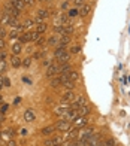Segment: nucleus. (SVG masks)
<instances>
[{
    "label": "nucleus",
    "instance_id": "nucleus-1",
    "mask_svg": "<svg viewBox=\"0 0 130 146\" xmlns=\"http://www.w3.org/2000/svg\"><path fill=\"white\" fill-rule=\"evenodd\" d=\"M54 58L58 60L61 64L63 63H69L70 54H69V52H66V48H64V46H57L55 51H54Z\"/></svg>",
    "mask_w": 130,
    "mask_h": 146
},
{
    "label": "nucleus",
    "instance_id": "nucleus-2",
    "mask_svg": "<svg viewBox=\"0 0 130 146\" xmlns=\"http://www.w3.org/2000/svg\"><path fill=\"white\" fill-rule=\"evenodd\" d=\"M5 14L8 17H11V18H18L19 17V11L15 9L9 2H6V5H5Z\"/></svg>",
    "mask_w": 130,
    "mask_h": 146
},
{
    "label": "nucleus",
    "instance_id": "nucleus-3",
    "mask_svg": "<svg viewBox=\"0 0 130 146\" xmlns=\"http://www.w3.org/2000/svg\"><path fill=\"white\" fill-rule=\"evenodd\" d=\"M70 127H72V122L66 121V119H60V121H57V124H55V128L58 131H69Z\"/></svg>",
    "mask_w": 130,
    "mask_h": 146
},
{
    "label": "nucleus",
    "instance_id": "nucleus-4",
    "mask_svg": "<svg viewBox=\"0 0 130 146\" xmlns=\"http://www.w3.org/2000/svg\"><path fill=\"white\" fill-rule=\"evenodd\" d=\"M78 116H79V115H78V109H70V108H69V109L66 110V113H64L61 118H63V119H66V121L73 122Z\"/></svg>",
    "mask_w": 130,
    "mask_h": 146
},
{
    "label": "nucleus",
    "instance_id": "nucleus-5",
    "mask_svg": "<svg viewBox=\"0 0 130 146\" xmlns=\"http://www.w3.org/2000/svg\"><path fill=\"white\" fill-rule=\"evenodd\" d=\"M58 73H60V64L53 63L49 67H47V78H53L54 75H58Z\"/></svg>",
    "mask_w": 130,
    "mask_h": 146
},
{
    "label": "nucleus",
    "instance_id": "nucleus-6",
    "mask_svg": "<svg viewBox=\"0 0 130 146\" xmlns=\"http://www.w3.org/2000/svg\"><path fill=\"white\" fill-rule=\"evenodd\" d=\"M72 124L75 128H82V127H87L88 125V119H87V116H78Z\"/></svg>",
    "mask_w": 130,
    "mask_h": 146
},
{
    "label": "nucleus",
    "instance_id": "nucleus-7",
    "mask_svg": "<svg viewBox=\"0 0 130 146\" xmlns=\"http://www.w3.org/2000/svg\"><path fill=\"white\" fill-rule=\"evenodd\" d=\"M70 104H72L73 109H78V108H81V106H85V104H87V98L82 97V96H78Z\"/></svg>",
    "mask_w": 130,
    "mask_h": 146
},
{
    "label": "nucleus",
    "instance_id": "nucleus-8",
    "mask_svg": "<svg viewBox=\"0 0 130 146\" xmlns=\"http://www.w3.org/2000/svg\"><path fill=\"white\" fill-rule=\"evenodd\" d=\"M75 98H76L75 92H73V91H67L66 94L61 97V103H69V106H70V103H72Z\"/></svg>",
    "mask_w": 130,
    "mask_h": 146
},
{
    "label": "nucleus",
    "instance_id": "nucleus-9",
    "mask_svg": "<svg viewBox=\"0 0 130 146\" xmlns=\"http://www.w3.org/2000/svg\"><path fill=\"white\" fill-rule=\"evenodd\" d=\"M93 131H94V130L90 128V127L85 128V130H81V131H79V136H78V137H79V140H84V142H85L87 139L93 134Z\"/></svg>",
    "mask_w": 130,
    "mask_h": 146
},
{
    "label": "nucleus",
    "instance_id": "nucleus-10",
    "mask_svg": "<svg viewBox=\"0 0 130 146\" xmlns=\"http://www.w3.org/2000/svg\"><path fill=\"white\" fill-rule=\"evenodd\" d=\"M8 2L14 6L15 9H18L19 12H21L24 8H25V3H24V0H8Z\"/></svg>",
    "mask_w": 130,
    "mask_h": 146
},
{
    "label": "nucleus",
    "instance_id": "nucleus-11",
    "mask_svg": "<svg viewBox=\"0 0 130 146\" xmlns=\"http://www.w3.org/2000/svg\"><path fill=\"white\" fill-rule=\"evenodd\" d=\"M61 143V137H58V136H54L53 139H48V140H45V146H57V145H60Z\"/></svg>",
    "mask_w": 130,
    "mask_h": 146
},
{
    "label": "nucleus",
    "instance_id": "nucleus-12",
    "mask_svg": "<svg viewBox=\"0 0 130 146\" xmlns=\"http://www.w3.org/2000/svg\"><path fill=\"white\" fill-rule=\"evenodd\" d=\"M35 118H36V115H35V112L31 110V109H27V110L24 112V121L25 122H33Z\"/></svg>",
    "mask_w": 130,
    "mask_h": 146
},
{
    "label": "nucleus",
    "instance_id": "nucleus-13",
    "mask_svg": "<svg viewBox=\"0 0 130 146\" xmlns=\"http://www.w3.org/2000/svg\"><path fill=\"white\" fill-rule=\"evenodd\" d=\"M55 130H57L55 125H49V127H45V128L41 130V134H42V136H51Z\"/></svg>",
    "mask_w": 130,
    "mask_h": 146
},
{
    "label": "nucleus",
    "instance_id": "nucleus-14",
    "mask_svg": "<svg viewBox=\"0 0 130 146\" xmlns=\"http://www.w3.org/2000/svg\"><path fill=\"white\" fill-rule=\"evenodd\" d=\"M37 14H39V15H37V18L35 19L36 23H41V19H45V18L49 17V12H48L47 9H41V11L37 12Z\"/></svg>",
    "mask_w": 130,
    "mask_h": 146
},
{
    "label": "nucleus",
    "instance_id": "nucleus-15",
    "mask_svg": "<svg viewBox=\"0 0 130 146\" xmlns=\"http://www.w3.org/2000/svg\"><path fill=\"white\" fill-rule=\"evenodd\" d=\"M90 12H91V6H90V5H82L81 9H79V15L81 17H87Z\"/></svg>",
    "mask_w": 130,
    "mask_h": 146
},
{
    "label": "nucleus",
    "instance_id": "nucleus-16",
    "mask_svg": "<svg viewBox=\"0 0 130 146\" xmlns=\"http://www.w3.org/2000/svg\"><path fill=\"white\" fill-rule=\"evenodd\" d=\"M90 113V108L85 104V106H81V108H78V115L79 116H87Z\"/></svg>",
    "mask_w": 130,
    "mask_h": 146
},
{
    "label": "nucleus",
    "instance_id": "nucleus-17",
    "mask_svg": "<svg viewBox=\"0 0 130 146\" xmlns=\"http://www.w3.org/2000/svg\"><path fill=\"white\" fill-rule=\"evenodd\" d=\"M70 43V37L69 36H60V40H58V46H64L66 48V45Z\"/></svg>",
    "mask_w": 130,
    "mask_h": 146
},
{
    "label": "nucleus",
    "instance_id": "nucleus-18",
    "mask_svg": "<svg viewBox=\"0 0 130 146\" xmlns=\"http://www.w3.org/2000/svg\"><path fill=\"white\" fill-rule=\"evenodd\" d=\"M21 51H23V43L21 42H17L14 46H12V52H14V55H18Z\"/></svg>",
    "mask_w": 130,
    "mask_h": 146
},
{
    "label": "nucleus",
    "instance_id": "nucleus-19",
    "mask_svg": "<svg viewBox=\"0 0 130 146\" xmlns=\"http://www.w3.org/2000/svg\"><path fill=\"white\" fill-rule=\"evenodd\" d=\"M31 39H30V33H24V35H19L18 37V42H21V43H27L30 42Z\"/></svg>",
    "mask_w": 130,
    "mask_h": 146
},
{
    "label": "nucleus",
    "instance_id": "nucleus-20",
    "mask_svg": "<svg viewBox=\"0 0 130 146\" xmlns=\"http://www.w3.org/2000/svg\"><path fill=\"white\" fill-rule=\"evenodd\" d=\"M47 24H45V23H39L37 25H36V31L39 33V35H42V33H45V31H47Z\"/></svg>",
    "mask_w": 130,
    "mask_h": 146
},
{
    "label": "nucleus",
    "instance_id": "nucleus-21",
    "mask_svg": "<svg viewBox=\"0 0 130 146\" xmlns=\"http://www.w3.org/2000/svg\"><path fill=\"white\" fill-rule=\"evenodd\" d=\"M69 108H70V106H69ZM69 108H57V109H54V115L55 116H63Z\"/></svg>",
    "mask_w": 130,
    "mask_h": 146
},
{
    "label": "nucleus",
    "instance_id": "nucleus-22",
    "mask_svg": "<svg viewBox=\"0 0 130 146\" xmlns=\"http://www.w3.org/2000/svg\"><path fill=\"white\" fill-rule=\"evenodd\" d=\"M66 75H67V78H69V81H76V79L78 78H79V75H78V72H75V70H70L69 73H66Z\"/></svg>",
    "mask_w": 130,
    "mask_h": 146
},
{
    "label": "nucleus",
    "instance_id": "nucleus-23",
    "mask_svg": "<svg viewBox=\"0 0 130 146\" xmlns=\"http://www.w3.org/2000/svg\"><path fill=\"white\" fill-rule=\"evenodd\" d=\"M58 40H60V36L53 35V36L48 39V45H58Z\"/></svg>",
    "mask_w": 130,
    "mask_h": 146
},
{
    "label": "nucleus",
    "instance_id": "nucleus-24",
    "mask_svg": "<svg viewBox=\"0 0 130 146\" xmlns=\"http://www.w3.org/2000/svg\"><path fill=\"white\" fill-rule=\"evenodd\" d=\"M11 64L14 66V67H19V66L23 64V61H21V60H19L17 55H15V57H12V58H11Z\"/></svg>",
    "mask_w": 130,
    "mask_h": 146
},
{
    "label": "nucleus",
    "instance_id": "nucleus-25",
    "mask_svg": "<svg viewBox=\"0 0 130 146\" xmlns=\"http://www.w3.org/2000/svg\"><path fill=\"white\" fill-rule=\"evenodd\" d=\"M51 87H53V88L61 87V79H60V76H57V78H54L53 81H51Z\"/></svg>",
    "mask_w": 130,
    "mask_h": 146
},
{
    "label": "nucleus",
    "instance_id": "nucleus-26",
    "mask_svg": "<svg viewBox=\"0 0 130 146\" xmlns=\"http://www.w3.org/2000/svg\"><path fill=\"white\" fill-rule=\"evenodd\" d=\"M103 146H117V142L114 137H109L106 140H103Z\"/></svg>",
    "mask_w": 130,
    "mask_h": 146
},
{
    "label": "nucleus",
    "instance_id": "nucleus-27",
    "mask_svg": "<svg viewBox=\"0 0 130 146\" xmlns=\"http://www.w3.org/2000/svg\"><path fill=\"white\" fill-rule=\"evenodd\" d=\"M78 136H79V128H75V130H72L67 134V139H76Z\"/></svg>",
    "mask_w": 130,
    "mask_h": 146
},
{
    "label": "nucleus",
    "instance_id": "nucleus-28",
    "mask_svg": "<svg viewBox=\"0 0 130 146\" xmlns=\"http://www.w3.org/2000/svg\"><path fill=\"white\" fill-rule=\"evenodd\" d=\"M63 87H66L69 91H73V88H75L73 81H67V82H64V84H63Z\"/></svg>",
    "mask_w": 130,
    "mask_h": 146
},
{
    "label": "nucleus",
    "instance_id": "nucleus-29",
    "mask_svg": "<svg viewBox=\"0 0 130 146\" xmlns=\"http://www.w3.org/2000/svg\"><path fill=\"white\" fill-rule=\"evenodd\" d=\"M39 37H41V35H39L37 31H31V33H30V39H31V42H36Z\"/></svg>",
    "mask_w": 130,
    "mask_h": 146
},
{
    "label": "nucleus",
    "instance_id": "nucleus-30",
    "mask_svg": "<svg viewBox=\"0 0 130 146\" xmlns=\"http://www.w3.org/2000/svg\"><path fill=\"white\" fill-rule=\"evenodd\" d=\"M76 15H79V11H78V9H70V11L67 12V17H69V18H73V17H76Z\"/></svg>",
    "mask_w": 130,
    "mask_h": 146
},
{
    "label": "nucleus",
    "instance_id": "nucleus-31",
    "mask_svg": "<svg viewBox=\"0 0 130 146\" xmlns=\"http://www.w3.org/2000/svg\"><path fill=\"white\" fill-rule=\"evenodd\" d=\"M35 24H36V21H33V19H27V21L24 23V27L25 29H30V27H33Z\"/></svg>",
    "mask_w": 130,
    "mask_h": 146
},
{
    "label": "nucleus",
    "instance_id": "nucleus-32",
    "mask_svg": "<svg viewBox=\"0 0 130 146\" xmlns=\"http://www.w3.org/2000/svg\"><path fill=\"white\" fill-rule=\"evenodd\" d=\"M5 70H6V61L0 60V73H5Z\"/></svg>",
    "mask_w": 130,
    "mask_h": 146
},
{
    "label": "nucleus",
    "instance_id": "nucleus-33",
    "mask_svg": "<svg viewBox=\"0 0 130 146\" xmlns=\"http://www.w3.org/2000/svg\"><path fill=\"white\" fill-rule=\"evenodd\" d=\"M30 64H31V58H25V60H23V64H21V66H24V67H29Z\"/></svg>",
    "mask_w": 130,
    "mask_h": 146
},
{
    "label": "nucleus",
    "instance_id": "nucleus-34",
    "mask_svg": "<svg viewBox=\"0 0 130 146\" xmlns=\"http://www.w3.org/2000/svg\"><path fill=\"white\" fill-rule=\"evenodd\" d=\"M79 51H81V46H73V48H70V54H78Z\"/></svg>",
    "mask_w": 130,
    "mask_h": 146
},
{
    "label": "nucleus",
    "instance_id": "nucleus-35",
    "mask_svg": "<svg viewBox=\"0 0 130 146\" xmlns=\"http://www.w3.org/2000/svg\"><path fill=\"white\" fill-rule=\"evenodd\" d=\"M14 134H15L14 130H6V131H5V136H6V137H12Z\"/></svg>",
    "mask_w": 130,
    "mask_h": 146
},
{
    "label": "nucleus",
    "instance_id": "nucleus-36",
    "mask_svg": "<svg viewBox=\"0 0 130 146\" xmlns=\"http://www.w3.org/2000/svg\"><path fill=\"white\" fill-rule=\"evenodd\" d=\"M24 3H25V6H35L36 0H24Z\"/></svg>",
    "mask_w": 130,
    "mask_h": 146
},
{
    "label": "nucleus",
    "instance_id": "nucleus-37",
    "mask_svg": "<svg viewBox=\"0 0 130 146\" xmlns=\"http://www.w3.org/2000/svg\"><path fill=\"white\" fill-rule=\"evenodd\" d=\"M45 67H49L51 64H53V60H43V63H42Z\"/></svg>",
    "mask_w": 130,
    "mask_h": 146
},
{
    "label": "nucleus",
    "instance_id": "nucleus-38",
    "mask_svg": "<svg viewBox=\"0 0 130 146\" xmlns=\"http://www.w3.org/2000/svg\"><path fill=\"white\" fill-rule=\"evenodd\" d=\"M3 85H5V87H11V81L8 78H5V76H3Z\"/></svg>",
    "mask_w": 130,
    "mask_h": 146
},
{
    "label": "nucleus",
    "instance_id": "nucleus-39",
    "mask_svg": "<svg viewBox=\"0 0 130 146\" xmlns=\"http://www.w3.org/2000/svg\"><path fill=\"white\" fill-rule=\"evenodd\" d=\"M5 36H6V31H5V29H3V27H0V37L5 39Z\"/></svg>",
    "mask_w": 130,
    "mask_h": 146
},
{
    "label": "nucleus",
    "instance_id": "nucleus-40",
    "mask_svg": "<svg viewBox=\"0 0 130 146\" xmlns=\"http://www.w3.org/2000/svg\"><path fill=\"white\" fill-rule=\"evenodd\" d=\"M5 49V39L0 37V51H3Z\"/></svg>",
    "mask_w": 130,
    "mask_h": 146
},
{
    "label": "nucleus",
    "instance_id": "nucleus-41",
    "mask_svg": "<svg viewBox=\"0 0 130 146\" xmlns=\"http://www.w3.org/2000/svg\"><path fill=\"white\" fill-rule=\"evenodd\" d=\"M43 42H45V39H43V37H39V39H37V40H36L35 43H36V45H42Z\"/></svg>",
    "mask_w": 130,
    "mask_h": 146
},
{
    "label": "nucleus",
    "instance_id": "nucleus-42",
    "mask_svg": "<svg viewBox=\"0 0 130 146\" xmlns=\"http://www.w3.org/2000/svg\"><path fill=\"white\" fill-rule=\"evenodd\" d=\"M6 110H8V104H2V109H0V112H2V113H5Z\"/></svg>",
    "mask_w": 130,
    "mask_h": 146
},
{
    "label": "nucleus",
    "instance_id": "nucleus-43",
    "mask_svg": "<svg viewBox=\"0 0 130 146\" xmlns=\"http://www.w3.org/2000/svg\"><path fill=\"white\" fill-rule=\"evenodd\" d=\"M72 2H73L75 5H78V6H82V5H84V3H82L84 0H72Z\"/></svg>",
    "mask_w": 130,
    "mask_h": 146
},
{
    "label": "nucleus",
    "instance_id": "nucleus-44",
    "mask_svg": "<svg viewBox=\"0 0 130 146\" xmlns=\"http://www.w3.org/2000/svg\"><path fill=\"white\" fill-rule=\"evenodd\" d=\"M5 87V85H3V76H0V90H2Z\"/></svg>",
    "mask_w": 130,
    "mask_h": 146
},
{
    "label": "nucleus",
    "instance_id": "nucleus-45",
    "mask_svg": "<svg viewBox=\"0 0 130 146\" xmlns=\"http://www.w3.org/2000/svg\"><path fill=\"white\" fill-rule=\"evenodd\" d=\"M5 57H6V54L3 51H0V60H5Z\"/></svg>",
    "mask_w": 130,
    "mask_h": 146
},
{
    "label": "nucleus",
    "instance_id": "nucleus-46",
    "mask_svg": "<svg viewBox=\"0 0 130 146\" xmlns=\"http://www.w3.org/2000/svg\"><path fill=\"white\" fill-rule=\"evenodd\" d=\"M15 145H17V143H15L14 140H9V142H8V146H15Z\"/></svg>",
    "mask_w": 130,
    "mask_h": 146
},
{
    "label": "nucleus",
    "instance_id": "nucleus-47",
    "mask_svg": "<svg viewBox=\"0 0 130 146\" xmlns=\"http://www.w3.org/2000/svg\"><path fill=\"white\" fill-rule=\"evenodd\" d=\"M19 133H21V134H23V136H25V134H27V130H25V128H23V130H21V131H19Z\"/></svg>",
    "mask_w": 130,
    "mask_h": 146
},
{
    "label": "nucleus",
    "instance_id": "nucleus-48",
    "mask_svg": "<svg viewBox=\"0 0 130 146\" xmlns=\"http://www.w3.org/2000/svg\"><path fill=\"white\" fill-rule=\"evenodd\" d=\"M0 104H3V97L0 96Z\"/></svg>",
    "mask_w": 130,
    "mask_h": 146
},
{
    "label": "nucleus",
    "instance_id": "nucleus-49",
    "mask_svg": "<svg viewBox=\"0 0 130 146\" xmlns=\"http://www.w3.org/2000/svg\"><path fill=\"white\" fill-rule=\"evenodd\" d=\"M0 122H3V116L2 115H0Z\"/></svg>",
    "mask_w": 130,
    "mask_h": 146
},
{
    "label": "nucleus",
    "instance_id": "nucleus-50",
    "mask_svg": "<svg viewBox=\"0 0 130 146\" xmlns=\"http://www.w3.org/2000/svg\"><path fill=\"white\" fill-rule=\"evenodd\" d=\"M2 136H3V133H2V131H0V139H2Z\"/></svg>",
    "mask_w": 130,
    "mask_h": 146
},
{
    "label": "nucleus",
    "instance_id": "nucleus-51",
    "mask_svg": "<svg viewBox=\"0 0 130 146\" xmlns=\"http://www.w3.org/2000/svg\"><path fill=\"white\" fill-rule=\"evenodd\" d=\"M36 2H45V0H36Z\"/></svg>",
    "mask_w": 130,
    "mask_h": 146
},
{
    "label": "nucleus",
    "instance_id": "nucleus-52",
    "mask_svg": "<svg viewBox=\"0 0 130 146\" xmlns=\"http://www.w3.org/2000/svg\"><path fill=\"white\" fill-rule=\"evenodd\" d=\"M45 2H53V0H45Z\"/></svg>",
    "mask_w": 130,
    "mask_h": 146
},
{
    "label": "nucleus",
    "instance_id": "nucleus-53",
    "mask_svg": "<svg viewBox=\"0 0 130 146\" xmlns=\"http://www.w3.org/2000/svg\"><path fill=\"white\" fill-rule=\"evenodd\" d=\"M0 27H2V24H0Z\"/></svg>",
    "mask_w": 130,
    "mask_h": 146
}]
</instances>
